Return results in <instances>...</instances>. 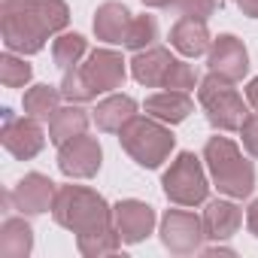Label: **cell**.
Segmentation results:
<instances>
[{
  "mask_svg": "<svg viewBox=\"0 0 258 258\" xmlns=\"http://www.w3.org/2000/svg\"><path fill=\"white\" fill-rule=\"evenodd\" d=\"M4 43L10 52L37 55L52 34H61L70 22L64 0H4L0 7Z\"/></svg>",
  "mask_w": 258,
  "mask_h": 258,
  "instance_id": "cell-1",
  "label": "cell"
},
{
  "mask_svg": "<svg viewBox=\"0 0 258 258\" xmlns=\"http://www.w3.org/2000/svg\"><path fill=\"white\" fill-rule=\"evenodd\" d=\"M52 216L61 228L73 231L76 237L112 225L109 204L85 185H61L55 195V204H52Z\"/></svg>",
  "mask_w": 258,
  "mask_h": 258,
  "instance_id": "cell-2",
  "label": "cell"
},
{
  "mask_svg": "<svg viewBox=\"0 0 258 258\" xmlns=\"http://www.w3.org/2000/svg\"><path fill=\"white\" fill-rule=\"evenodd\" d=\"M204 161L213 185L228 198H249L255 188V167L240 155L228 137H210L204 146Z\"/></svg>",
  "mask_w": 258,
  "mask_h": 258,
  "instance_id": "cell-3",
  "label": "cell"
},
{
  "mask_svg": "<svg viewBox=\"0 0 258 258\" xmlns=\"http://www.w3.org/2000/svg\"><path fill=\"white\" fill-rule=\"evenodd\" d=\"M118 143L121 149L131 155L140 167H161L173 146H176V137L170 134V127L152 115H134L121 131H118Z\"/></svg>",
  "mask_w": 258,
  "mask_h": 258,
  "instance_id": "cell-4",
  "label": "cell"
},
{
  "mask_svg": "<svg viewBox=\"0 0 258 258\" xmlns=\"http://www.w3.org/2000/svg\"><path fill=\"white\" fill-rule=\"evenodd\" d=\"M198 100L207 112V121L216 131H240V124L249 115V109H246L240 91L234 88V82L219 76V73H210V76L201 79Z\"/></svg>",
  "mask_w": 258,
  "mask_h": 258,
  "instance_id": "cell-5",
  "label": "cell"
},
{
  "mask_svg": "<svg viewBox=\"0 0 258 258\" xmlns=\"http://www.w3.org/2000/svg\"><path fill=\"white\" fill-rule=\"evenodd\" d=\"M164 195L167 201L179 204V207H198L207 201L210 195V182H207V173L201 167V158L195 152H179L176 161L167 167L164 179Z\"/></svg>",
  "mask_w": 258,
  "mask_h": 258,
  "instance_id": "cell-6",
  "label": "cell"
},
{
  "mask_svg": "<svg viewBox=\"0 0 258 258\" xmlns=\"http://www.w3.org/2000/svg\"><path fill=\"white\" fill-rule=\"evenodd\" d=\"M204 219H198L195 213L185 210H167L161 219V243L173 252V255H195L201 252V240H204Z\"/></svg>",
  "mask_w": 258,
  "mask_h": 258,
  "instance_id": "cell-7",
  "label": "cell"
},
{
  "mask_svg": "<svg viewBox=\"0 0 258 258\" xmlns=\"http://www.w3.org/2000/svg\"><path fill=\"white\" fill-rule=\"evenodd\" d=\"M0 140H4L7 152L13 158H19V161L37 158L43 152V146H46V134H43V127L37 124V118H31V115L19 118L10 109L4 115V131H0Z\"/></svg>",
  "mask_w": 258,
  "mask_h": 258,
  "instance_id": "cell-8",
  "label": "cell"
},
{
  "mask_svg": "<svg viewBox=\"0 0 258 258\" xmlns=\"http://www.w3.org/2000/svg\"><path fill=\"white\" fill-rule=\"evenodd\" d=\"M100 161H103V149L94 137L82 134L58 146V167L70 179H91L100 170Z\"/></svg>",
  "mask_w": 258,
  "mask_h": 258,
  "instance_id": "cell-9",
  "label": "cell"
},
{
  "mask_svg": "<svg viewBox=\"0 0 258 258\" xmlns=\"http://www.w3.org/2000/svg\"><path fill=\"white\" fill-rule=\"evenodd\" d=\"M207 64H210V73H219V76L237 82L249 73V52L234 34H222L213 40V46L207 52Z\"/></svg>",
  "mask_w": 258,
  "mask_h": 258,
  "instance_id": "cell-10",
  "label": "cell"
},
{
  "mask_svg": "<svg viewBox=\"0 0 258 258\" xmlns=\"http://www.w3.org/2000/svg\"><path fill=\"white\" fill-rule=\"evenodd\" d=\"M112 225L124 243H143L155 228V210L143 201H118L112 207Z\"/></svg>",
  "mask_w": 258,
  "mask_h": 258,
  "instance_id": "cell-11",
  "label": "cell"
},
{
  "mask_svg": "<svg viewBox=\"0 0 258 258\" xmlns=\"http://www.w3.org/2000/svg\"><path fill=\"white\" fill-rule=\"evenodd\" d=\"M55 195H58V188H55V182H52L49 176H43V173H28V176L13 188L10 201H13V207H16L22 216H40V213L52 210Z\"/></svg>",
  "mask_w": 258,
  "mask_h": 258,
  "instance_id": "cell-12",
  "label": "cell"
},
{
  "mask_svg": "<svg viewBox=\"0 0 258 258\" xmlns=\"http://www.w3.org/2000/svg\"><path fill=\"white\" fill-rule=\"evenodd\" d=\"M82 70H85V76L97 94L115 91L124 82V58L112 49H94L88 55V61L82 64Z\"/></svg>",
  "mask_w": 258,
  "mask_h": 258,
  "instance_id": "cell-13",
  "label": "cell"
},
{
  "mask_svg": "<svg viewBox=\"0 0 258 258\" xmlns=\"http://www.w3.org/2000/svg\"><path fill=\"white\" fill-rule=\"evenodd\" d=\"M173 61L176 58L170 55V49L149 46V49H143L131 58V73L146 88H164V79H167V70H170Z\"/></svg>",
  "mask_w": 258,
  "mask_h": 258,
  "instance_id": "cell-14",
  "label": "cell"
},
{
  "mask_svg": "<svg viewBox=\"0 0 258 258\" xmlns=\"http://www.w3.org/2000/svg\"><path fill=\"white\" fill-rule=\"evenodd\" d=\"M243 225V213L237 204L231 201H210L204 210V234L216 243L231 240L237 234V228Z\"/></svg>",
  "mask_w": 258,
  "mask_h": 258,
  "instance_id": "cell-15",
  "label": "cell"
},
{
  "mask_svg": "<svg viewBox=\"0 0 258 258\" xmlns=\"http://www.w3.org/2000/svg\"><path fill=\"white\" fill-rule=\"evenodd\" d=\"M170 46L185 58H198V55L210 52L213 40H210L207 22L204 19H179L170 28Z\"/></svg>",
  "mask_w": 258,
  "mask_h": 258,
  "instance_id": "cell-16",
  "label": "cell"
},
{
  "mask_svg": "<svg viewBox=\"0 0 258 258\" xmlns=\"http://www.w3.org/2000/svg\"><path fill=\"white\" fill-rule=\"evenodd\" d=\"M195 112V100L188 97V91H158L152 97H146V115L164 121V124H179Z\"/></svg>",
  "mask_w": 258,
  "mask_h": 258,
  "instance_id": "cell-17",
  "label": "cell"
},
{
  "mask_svg": "<svg viewBox=\"0 0 258 258\" xmlns=\"http://www.w3.org/2000/svg\"><path fill=\"white\" fill-rule=\"evenodd\" d=\"M131 13H127L124 4H118V0H106V4L97 7L94 13V34L97 40L103 43H124V34L127 28H131Z\"/></svg>",
  "mask_w": 258,
  "mask_h": 258,
  "instance_id": "cell-18",
  "label": "cell"
},
{
  "mask_svg": "<svg viewBox=\"0 0 258 258\" xmlns=\"http://www.w3.org/2000/svg\"><path fill=\"white\" fill-rule=\"evenodd\" d=\"M134 115H137V100L127 97V94H109L94 109V121H97L100 131H106V134H118Z\"/></svg>",
  "mask_w": 258,
  "mask_h": 258,
  "instance_id": "cell-19",
  "label": "cell"
},
{
  "mask_svg": "<svg viewBox=\"0 0 258 258\" xmlns=\"http://www.w3.org/2000/svg\"><path fill=\"white\" fill-rule=\"evenodd\" d=\"M85 127H88L85 109H79L76 103L61 106V109L49 118V140H52L55 146H61V143H67V140H73V137H82Z\"/></svg>",
  "mask_w": 258,
  "mask_h": 258,
  "instance_id": "cell-20",
  "label": "cell"
},
{
  "mask_svg": "<svg viewBox=\"0 0 258 258\" xmlns=\"http://www.w3.org/2000/svg\"><path fill=\"white\" fill-rule=\"evenodd\" d=\"M34 249V231L25 219H7L0 228V252L7 258H25Z\"/></svg>",
  "mask_w": 258,
  "mask_h": 258,
  "instance_id": "cell-21",
  "label": "cell"
},
{
  "mask_svg": "<svg viewBox=\"0 0 258 258\" xmlns=\"http://www.w3.org/2000/svg\"><path fill=\"white\" fill-rule=\"evenodd\" d=\"M61 88H55V85H34V88H28L25 91V115H31V118H37V121H46V118H52L58 109H61Z\"/></svg>",
  "mask_w": 258,
  "mask_h": 258,
  "instance_id": "cell-22",
  "label": "cell"
},
{
  "mask_svg": "<svg viewBox=\"0 0 258 258\" xmlns=\"http://www.w3.org/2000/svg\"><path fill=\"white\" fill-rule=\"evenodd\" d=\"M121 234L115 231V225H109V228H100V231H91V234H79L76 237V246H79V252L82 255H88V258H100V255H112V252H118L121 249Z\"/></svg>",
  "mask_w": 258,
  "mask_h": 258,
  "instance_id": "cell-23",
  "label": "cell"
},
{
  "mask_svg": "<svg viewBox=\"0 0 258 258\" xmlns=\"http://www.w3.org/2000/svg\"><path fill=\"white\" fill-rule=\"evenodd\" d=\"M88 52V43L82 34H58L52 43V58L61 70H70L73 64H79V58Z\"/></svg>",
  "mask_w": 258,
  "mask_h": 258,
  "instance_id": "cell-24",
  "label": "cell"
},
{
  "mask_svg": "<svg viewBox=\"0 0 258 258\" xmlns=\"http://www.w3.org/2000/svg\"><path fill=\"white\" fill-rule=\"evenodd\" d=\"M155 40H158V25H155V19H152V16H134L121 46H127L131 52H143V49H149Z\"/></svg>",
  "mask_w": 258,
  "mask_h": 258,
  "instance_id": "cell-25",
  "label": "cell"
},
{
  "mask_svg": "<svg viewBox=\"0 0 258 258\" xmlns=\"http://www.w3.org/2000/svg\"><path fill=\"white\" fill-rule=\"evenodd\" d=\"M61 94H64L70 103H88V100L97 97V91L91 88V82H88V76H85L82 67H70V70H64Z\"/></svg>",
  "mask_w": 258,
  "mask_h": 258,
  "instance_id": "cell-26",
  "label": "cell"
},
{
  "mask_svg": "<svg viewBox=\"0 0 258 258\" xmlns=\"http://www.w3.org/2000/svg\"><path fill=\"white\" fill-rule=\"evenodd\" d=\"M31 76H34V70L25 58H16L13 52H7L0 58V79H4L7 88H22L31 82Z\"/></svg>",
  "mask_w": 258,
  "mask_h": 258,
  "instance_id": "cell-27",
  "label": "cell"
},
{
  "mask_svg": "<svg viewBox=\"0 0 258 258\" xmlns=\"http://www.w3.org/2000/svg\"><path fill=\"white\" fill-rule=\"evenodd\" d=\"M195 85H198V73H195V67L185 64V61H173L170 70H167L164 88H170V91H195Z\"/></svg>",
  "mask_w": 258,
  "mask_h": 258,
  "instance_id": "cell-28",
  "label": "cell"
},
{
  "mask_svg": "<svg viewBox=\"0 0 258 258\" xmlns=\"http://www.w3.org/2000/svg\"><path fill=\"white\" fill-rule=\"evenodd\" d=\"M167 10H173L179 19H204L207 22L216 13V0H173Z\"/></svg>",
  "mask_w": 258,
  "mask_h": 258,
  "instance_id": "cell-29",
  "label": "cell"
},
{
  "mask_svg": "<svg viewBox=\"0 0 258 258\" xmlns=\"http://www.w3.org/2000/svg\"><path fill=\"white\" fill-rule=\"evenodd\" d=\"M240 137H243V149L258 158V112L246 115V121L240 124Z\"/></svg>",
  "mask_w": 258,
  "mask_h": 258,
  "instance_id": "cell-30",
  "label": "cell"
},
{
  "mask_svg": "<svg viewBox=\"0 0 258 258\" xmlns=\"http://www.w3.org/2000/svg\"><path fill=\"white\" fill-rule=\"evenodd\" d=\"M246 225H249V231L258 237V201L249 204V210H246Z\"/></svg>",
  "mask_w": 258,
  "mask_h": 258,
  "instance_id": "cell-31",
  "label": "cell"
},
{
  "mask_svg": "<svg viewBox=\"0 0 258 258\" xmlns=\"http://www.w3.org/2000/svg\"><path fill=\"white\" fill-rule=\"evenodd\" d=\"M237 7H240V13H243V16L258 19V0H237Z\"/></svg>",
  "mask_w": 258,
  "mask_h": 258,
  "instance_id": "cell-32",
  "label": "cell"
},
{
  "mask_svg": "<svg viewBox=\"0 0 258 258\" xmlns=\"http://www.w3.org/2000/svg\"><path fill=\"white\" fill-rule=\"evenodd\" d=\"M246 103H249L252 109H258V76L246 85Z\"/></svg>",
  "mask_w": 258,
  "mask_h": 258,
  "instance_id": "cell-33",
  "label": "cell"
},
{
  "mask_svg": "<svg viewBox=\"0 0 258 258\" xmlns=\"http://www.w3.org/2000/svg\"><path fill=\"white\" fill-rule=\"evenodd\" d=\"M143 4H146V7H152V10H167L173 0H143Z\"/></svg>",
  "mask_w": 258,
  "mask_h": 258,
  "instance_id": "cell-34",
  "label": "cell"
}]
</instances>
